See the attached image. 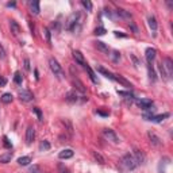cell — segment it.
<instances>
[{
	"instance_id": "42",
	"label": "cell",
	"mask_w": 173,
	"mask_h": 173,
	"mask_svg": "<svg viewBox=\"0 0 173 173\" xmlns=\"http://www.w3.org/2000/svg\"><path fill=\"white\" fill-rule=\"evenodd\" d=\"M30 173H41V169L38 165H33L31 168H30Z\"/></svg>"
},
{
	"instance_id": "33",
	"label": "cell",
	"mask_w": 173,
	"mask_h": 173,
	"mask_svg": "<svg viewBox=\"0 0 173 173\" xmlns=\"http://www.w3.org/2000/svg\"><path fill=\"white\" fill-rule=\"evenodd\" d=\"M158 72L161 73V77H162V80H164V81H168L169 77H168V74H166V72H165L164 66H162V62H161V64H158Z\"/></svg>"
},
{
	"instance_id": "7",
	"label": "cell",
	"mask_w": 173,
	"mask_h": 173,
	"mask_svg": "<svg viewBox=\"0 0 173 173\" xmlns=\"http://www.w3.org/2000/svg\"><path fill=\"white\" fill-rule=\"evenodd\" d=\"M162 66H164L165 72H166V74H168V77H172L173 74V61L170 57H165L164 62H162Z\"/></svg>"
},
{
	"instance_id": "46",
	"label": "cell",
	"mask_w": 173,
	"mask_h": 173,
	"mask_svg": "<svg viewBox=\"0 0 173 173\" xmlns=\"http://www.w3.org/2000/svg\"><path fill=\"white\" fill-rule=\"evenodd\" d=\"M0 57L5 58V50H4V47L1 46V43H0Z\"/></svg>"
},
{
	"instance_id": "15",
	"label": "cell",
	"mask_w": 173,
	"mask_h": 173,
	"mask_svg": "<svg viewBox=\"0 0 173 173\" xmlns=\"http://www.w3.org/2000/svg\"><path fill=\"white\" fill-rule=\"evenodd\" d=\"M73 58H74V61L77 62L78 65H82L84 68H85L86 62H85V60H84V56H82V53L80 51V50H74V51H73Z\"/></svg>"
},
{
	"instance_id": "26",
	"label": "cell",
	"mask_w": 173,
	"mask_h": 173,
	"mask_svg": "<svg viewBox=\"0 0 173 173\" xmlns=\"http://www.w3.org/2000/svg\"><path fill=\"white\" fill-rule=\"evenodd\" d=\"M61 123L64 124V127H65L66 131L69 132L70 135H73V126H72V123H70V120H68V119H61Z\"/></svg>"
},
{
	"instance_id": "34",
	"label": "cell",
	"mask_w": 173,
	"mask_h": 173,
	"mask_svg": "<svg viewBox=\"0 0 173 173\" xmlns=\"http://www.w3.org/2000/svg\"><path fill=\"white\" fill-rule=\"evenodd\" d=\"M43 35H45V38H46V42H47L49 45H51V33H50V30L47 29V27H43Z\"/></svg>"
},
{
	"instance_id": "20",
	"label": "cell",
	"mask_w": 173,
	"mask_h": 173,
	"mask_svg": "<svg viewBox=\"0 0 173 173\" xmlns=\"http://www.w3.org/2000/svg\"><path fill=\"white\" fill-rule=\"evenodd\" d=\"M12 160V153L11 152H5L3 154H0V164H8Z\"/></svg>"
},
{
	"instance_id": "47",
	"label": "cell",
	"mask_w": 173,
	"mask_h": 173,
	"mask_svg": "<svg viewBox=\"0 0 173 173\" xmlns=\"http://www.w3.org/2000/svg\"><path fill=\"white\" fill-rule=\"evenodd\" d=\"M128 26H130V29L132 30V31H134V33H138V29H137V26L134 25V23H132V22H130V23H128Z\"/></svg>"
},
{
	"instance_id": "1",
	"label": "cell",
	"mask_w": 173,
	"mask_h": 173,
	"mask_svg": "<svg viewBox=\"0 0 173 173\" xmlns=\"http://www.w3.org/2000/svg\"><path fill=\"white\" fill-rule=\"evenodd\" d=\"M119 166L122 168L123 172H128V170H134V169L138 166V164H137L135 158L132 157V154L127 153V154H124V156L120 158Z\"/></svg>"
},
{
	"instance_id": "9",
	"label": "cell",
	"mask_w": 173,
	"mask_h": 173,
	"mask_svg": "<svg viewBox=\"0 0 173 173\" xmlns=\"http://www.w3.org/2000/svg\"><path fill=\"white\" fill-rule=\"evenodd\" d=\"M145 56H146V61H148L149 65H152L153 61L156 60V56H157V50L154 47H148L146 51H145Z\"/></svg>"
},
{
	"instance_id": "52",
	"label": "cell",
	"mask_w": 173,
	"mask_h": 173,
	"mask_svg": "<svg viewBox=\"0 0 173 173\" xmlns=\"http://www.w3.org/2000/svg\"><path fill=\"white\" fill-rule=\"evenodd\" d=\"M64 173H68V172H66V170H65V172H64Z\"/></svg>"
},
{
	"instance_id": "12",
	"label": "cell",
	"mask_w": 173,
	"mask_h": 173,
	"mask_svg": "<svg viewBox=\"0 0 173 173\" xmlns=\"http://www.w3.org/2000/svg\"><path fill=\"white\" fill-rule=\"evenodd\" d=\"M115 12H116L118 19H126V21H130V19L132 18L131 12H130V11H126V10H123V8H116Z\"/></svg>"
},
{
	"instance_id": "38",
	"label": "cell",
	"mask_w": 173,
	"mask_h": 173,
	"mask_svg": "<svg viewBox=\"0 0 173 173\" xmlns=\"http://www.w3.org/2000/svg\"><path fill=\"white\" fill-rule=\"evenodd\" d=\"M106 33H107V30L104 29L103 26H99V27H96L95 31H93V34H95V35H104Z\"/></svg>"
},
{
	"instance_id": "36",
	"label": "cell",
	"mask_w": 173,
	"mask_h": 173,
	"mask_svg": "<svg viewBox=\"0 0 173 173\" xmlns=\"http://www.w3.org/2000/svg\"><path fill=\"white\" fill-rule=\"evenodd\" d=\"M81 4H82V7L88 11V12H91V11H92V7H93V5H92L91 1H88V0H81Z\"/></svg>"
},
{
	"instance_id": "30",
	"label": "cell",
	"mask_w": 173,
	"mask_h": 173,
	"mask_svg": "<svg viewBox=\"0 0 173 173\" xmlns=\"http://www.w3.org/2000/svg\"><path fill=\"white\" fill-rule=\"evenodd\" d=\"M31 162V157L29 156H23V157H19L18 158V164L22 165V166H26V165H29Z\"/></svg>"
},
{
	"instance_id": "39",
	"label": "cell",
	"mask_w": 173,
	"mask_h": 173,
	"mask_svg": "<svg viewBox=\"0 0 173 173\" xmlns=\"http://www.w3.org/2000/svg\"><path fill=\"white\" fill-rule=\"evenodd\" d=\"M130 58H131V61H132V64H134V66H135V68H138V66L141 65V61L135 57V54L131 53V54H130Z\"/></svg>"
},
{
	"instance_id": "17",
	"label": "cell",
	"mask_w": 173,
	"mask_h": 173,
	"mask_svg": "<svg viewBox=\"0 0 173 173\" xmlns=\"http://www.w3.org/2000/svg\"><path fill=\"white\" fill-rule=\"evenodd\" d=\"M34 138H35V130H34L33 126H29L26 130V142L30 145L34 141Z\"/></svg>"
},
{
	"instance_id": "19",
	"label": "cell",
	"mask_w": 173,
	"mask_h": 173,
	"mask_svg": "<svg viewBox=\"0 0 173 173\" xmlns=\"http://www.w3.org/2000/svg\"><path fill=\"white\" fill-rule=\"evenodd\" d=\"M95 47L99 51H102L103 54H108L110 53V49H108V46L104 43V42H102V41H96L95 42Z\"/></svg>"
},
{
	"instance_id": "27",
	"label": "cell",
	"mask_w": 173,
	"mask_h": 173,
	"mask_svg": "<svg viewBox=\"0 0 173 173\" xmlns=\"http://www.w3.org/2000/svg\"><path fill=\"white\" fill-rule=\"evenodd\" d=\"M118 95H120V96H123L126 100H134V93L132 92H130V91H118Z\"/></svg>"
},
{
	"instance_id": "31",
	"label": "cell",
	"mask_w": 173,
	"mask_h": 173,
	"mask_svg": "<svg viewBox=\"0 0 173 173\" xmlns=\"http://www.w3.org/2000/svg\"><path fill=\"white\" fill-rule=\"evenodd\" d=\"M110 57H111V61L114 62V64H118V62L120 61V53L118 50H112L111 54H110Z\"/></svg>"
},
{
	"instance_id": "2",
	"label": "cell",
	"mask_w": 173,
	"mask_h": 173,
	"mask_svg": "<svg viewBox=\"0 0 173 173\" xmlns=\"http://www.w3.org/2000/svg\"><path fill=\"white\" fill-rule=\"evenodd\" d=\"M80 22V12H73L65 22V30L68 31H76V25Z\"/></svg>"
},
{
	"instance_id": "25",
	"label": "cell",
	"mask_w": 173,
	"mask_h": 173,
	"mask_svg": "<svg viewBox=\"0 0 173 173\" xmlns=\"http://www.w3.org/2000/svg\"><path fill=\"white\" fill-rule=\"evenodd\" d=\"M85 69H86V72H88V74H89V78L92 80V82H93V84H99V80H97V77H96L95 72L92 70L91 66H88V64L85 65Z\"/></svg>"
},
{
	"instance_id": "50",
	"label": "cell",
	"mask_w": 173,
	"mask_h": 173,
	"mask_svg": "<svg viewBox=\"0 0 173 173\" xmlns=\"http://www.w3.org/2000/svg\"><path fill=\"white\" fill-rule=\"evenodd\" d=\"M29 26H30V29H31V31H33V34H34V30H35V27H34V23H33V22H29Z\"/></svg>"
},
{
	"instance_id": "22",
	"label": "cell",
	"mask_w": 173,
	"mask_h": 173,
	"mask_svg": "<svg viewBox=\"0 0 173 173\" xmlns=\"http://www.w3.org/2000/svg\"><path fill=\"white\" fill-rule=\"evenodd\" d=\"M29 5H30V11H31V14H34V15H38V14H39L41 7H39V3H38V1H30Z\"/></svg>"
},
{
	"instance_id": "24",
	"label": "cell",
	"mask_w": 173,
	"mask_h": 173,
	"mask_svg": "<svg viewBox=\"0 0 173 173\" xmlns=\"http://www.w3.org/2000/svg\"><path fill=\"white\" fill-rule=\"evenodd\" d=\"M10 27H11V33H14L15 35H18L19 33H22V27L18 25L15 21H10Z\"/></svg>"
},
{
	"instance_id": "21",
	"label": "cell",
	"mask_w": 173,
	"mask_h": 173,
	"mask_svg": "<svg viewBox=\"0 0 173 173\" xmlns=\"http://www.w3.org/2000/svg\"><path fill=\"white\" fill-rule=\"evenodd\" d=\"M65 100L68 102V103H77V102H78V96H77V93H76V92L70 91V92H68V93H66Z\"/></svg>"
},
{
	"instance_id": "45",
	"label": "cell",
	"mask_w": 173,
	"mask_h": 173,
	"mask_svg": "<svg viewBox=\"0 0 173 173\" xmlns=\"http://www.w3.org/2000/svg\"><path fill=\"white\" fill-rule=\"evenodd\" d=\"M97 114H99V115H102V116H108L110 115V111H102V110H97Z\"/></svg>"
},
{
	"instance_id": "40",
	"label": "cell",
	"mask_w": 173,
	"mask_h": 173,
	"mask_svg": "<svg viewBox=\"0 0 173 173\" xmlns=\"http://www.w3.org/2000/svg\"><path fill=\"white\" fill-rule=\"evenodd\" d=\"M39 149H41V150H49V149H50V143L47 142V141H42L41 145H39Z\"/></svg>"
},
{
	"instance_id": "41",
	"label": "cell",
	"mask_w": 173,
	"mask_h": 173,
	"mask_svg": "<svg viewBox=\"0 0 173 173\" xmlns=\"http://www.w3.org/2000/svg\"><path fill=\"white\" fill-rule=\"evenodd\" d=\"M3 143H4V146L7 149H12V143L10 142V139H8V137H3Z\"/></svg>"
},
{
	"instance_id": "4",
	"label": "cell",
	"mask_w": 173,
	"mask_h": 173,
	"mask_svg": "<svg viewBox=\"0 0 173 173\" xmlns=\"http://www.w3.org/2000/svg\"><path fill=\"white\" fill-rule=\"evenodd\" d=\"M103 137L107 141H110V142H112V143H115V145L120 142L119 137L116 135V132L112 128H103Z\"/></svg>"
},
{
	"instance_id": "43",
	"label": "cell",
	"mask_w": 173,
	"mask_h": 173,
	"mask_svg": "<svg viewBox=\"0 0 173 173\" xmlns=\"http://www.w3.org/2000/svg\"><path fill=\"white\" fill-rule=\"evenodd\" d=\"M25 69H26V72H30V60L29 58H25Z\"/></svg>"
},
{
	"instance_id": "18",
	"label": "cell",
	"mask_w": 173,
	"mask_h": 173,
	"mask_svg": "<svg viewBox=\"0 0 173 173\" xmlns=\"http://www.w3.org/2000/svg\"><path fill=\"white\" fill-rule=\"evenodd\" d=\"M72 82H73L74 88L77 89V91H80L81 93H85V86H84V84H82L81 81H80V78H77L76 76H73V78H72Z\"/></svg>"
},
{
	"instance_id": "10",
	"label": "cell",
	"mask_w": 173,
	"mask_h": 173,
	"mask_svg": "<svg viewBox=\"0 0 173 173\" xmlns=\"http://www.w3.org/2000/svg\"><path fill=\"white\" fill-rule=\"evenodd\" d=\"M19 99L22 100V102H31V100L34 99V95H33V92H30L27 91V89H21L19 91Z\"/></svg>"
},
{
	"instance_id": "32",
	"label": "cell",
	"mask_w": 173,
	"mask_h": 173,
	"mask_svg": "<svg viewBox=\"0 0 173 173\" xmlns=\"http://www.w3.org/2000/svg\"><path fill=\"white\" fill-rule=\"evenodd\" d=\"M148 72H149V78H150V81L156 82L157 81V74H156V72H154L152 65H148Z\"/></svg>"
},
{
	"instance_id": "51",
	"label": "cell",
	"mask_w": 173,
	"mask_h": 173,
	"mask_svg": "<svg viewBox=\"0 0 173 173\" xmlns=\"http://www.w3.org/2000/svg\"><path fill=\"white\" fill-rule=\"evenodd\" d=\"M34 74H35V78H37V80H39V73H38V69L34 70Z\"/></svg>"
},
{
	"instance_id": "49",
	"label": "cell",
	"mask_w": 173,
	"mask_h": 173,
	"mask_svg": "<svg viewBox=\"0 0 173 173\" xmlns=\"http://www.w3.org/2000/svg\"><path fill=\"white\" fill-rule=\"evenodd\" d=\"M7 7H12V8H15V7H16V3H15V1H11V3H7Z\"/></svg>"
},
{
	"instance_id": "37",
	"label": "cell",
	"mask_w": 173,
	"mask_h": 173,
	"mask_svg": "<svg viewBox=\"0 0 173 173\" xmlns=\"http://www.w3.org/2000/svg\"><path fill=\"white\" fill-rule=\"evenodd\" d=\"M14 81L16 82L18 85H21L22 81H23V77H22L21 72H15V74H14Z\"/></svg>"
},
{
	"instance_id": "8",
	"label": "cell",
	"mask_w": 173,
	"mask_h": 173,
	"mask_svg": "<svg viewBox=\"0 0 173 173\" xmlns=\"http://www.w3.org/2000/svg\"><path fill=\"white\" fill-rule=\"evenodd\" d=\"M148 138H149V141H150V143H152L153 146H156V148H158V146L162 145V141H161V138L157 135L156 132L148 131Z\"/></svg>"
},
{
	"instance_id": "11",
	"label": "cell",
	"mask_w": 173,
	"mask_h": 173,
	"mask_svg": "<svg viewBox=\"0 0 173 173\" xmlns=\"http://www.w3.org/2000/svg\"><path fill=\"white\" fill-rule=\"evenodd\" d=\"M148 25L149 27H150V31H152L153 37H156L157 35V29H158V25H157V19L153 15H150V16L148 18Z\"/></svg>"
},
{
	"instance_id": "13",
	"label": "cell",
	"mask_w": 173,
	"mask_h": 173,
	"mask_svg": "<svg viewBox=\"0 0 173 173\" xmlns=\"http://www.w3.org/2000/svg\"><path fill=\"white\" fill-rule=\"evenodd\" d=\"M132 157L135 158V161H137V164H138V165L145 164V161H146V157H145L143 152H142V150H138V149H134Z\"/></svg>"
},
{
	"instance_id": "5",
	"label": "cell",
	"mask_w": 173,
	"mask_h": 173,
	"mask_svg": "<svg viewBox=\"0 0 173 173\" xmlns=\"http://www.w3.org/2000/svg\"><path fill=\"white\" fill-rule=\"evenodd\" d=\"M137 106L141 110H143V111H154V104H153V100H150V99L137 100Z\"/></svg>"
},
{
	"instance_id": "14",
	"label": "cell",
	"mask_w": 173,
	"mask_h": 173,
	"mask_svg": "<svg viewBox=\"0 0 173 173\" xmlns=\"http://www.w3.org/2000/svg\"><path fill=\"white\" fill-rule=\"evenodd\" d=\"M114 81H118L119 84H122L123 86H126L127 89H131L132 88V84L128 80H126V78L123 77V76H120V74H114Z\"/></svg>"
},
{
	"instance_id": "23",
	"label": "cell",
	"mask_w": 173,
	"mask_h": 173,
	"mask_svg": "<svg viewBox=\"0 0 173 173\" xmlns=\"http://www.w3.org/2000/svg\"><path fill=\"white\" fill-rule=\"evenodd\" d=\"M97 72L103 74L104 77H107V78H110V80H112V81H114V73H111V72H110V70H107L106 68H103V66H97Z\"/></svg>"
},
{
	"instance_id": "48",
	"label": "cell",
	"mask_w": 173,
	"mask_h": 173,
	"mask_svg": "<svg viewBox=\"0 0 173 173\" xmlns=\"http://www.w3.org/2000/svg\"><path fill=\"white\" fill-rule=\"evenodd\" d=\"M5 85H7V78L0 77V86H5Z\"/></svg>"
},
{
	"instance_id": "44",
	"label": "cell",
	"mask_w": 173,
	"mask_h": 173,
	"mask_svg": "<svg viewBox=\"0 0 173 173\" xmlns=\"http://www.w3.org/2000/svg\"><path fill=\"white\" fill-rule=\"evenodd\" d=\"M114 34H115V37H122V38L127 37V34H123L122 31H114Z\"/></svg>"
},
{
	"instance_id": "28",
	"label": "cell",
	"mask_w": 173,
	"mask_h": 173,
	"mask_svg": "<svg viewBox=\"0 0 173 173\" xmlns=\"http://www.w3.org/2000/svg\"><path fill=\"white\" fill-rule=\"evenodd\" d=\"M92 156H93V158H95V161H97L99 164H106V160H104V157L100 154L99 152H96V150H92Z\"/></svg>"
},
{
	"instance_id": "16",
	"label": "cell",
	"mask_w": 173,
	"mask_h": 173,
	"mask_svg": "<svg viewBox=\"0 0 173 173\" xmlns=\"http://www.w3.org/2000/svg\"><path fill=\"white\" fill-rule=\"evenodd\" d=\"M74 154V152L72 149H64L61 152L58 153V158L60 160H68V158H72Z\"/></svg>"
},
{
	"instance_id": "35",
	"label": "cell",
	"mask_w": 173,
	"mask_h": 173,
	"mask_svg": "<svg viewBox=\"0 0 173 173\" xmlns=\"http://www.w3.org/2000/svg\"><path fill=\"white\" fill-rule=\"evenodd\" d=\"M33 112L37 115V118H38L39 122L43 120V114H42V111H41V108H39V107H33Z\"/></svg>"
},
{
	"instance_id": "6",
	"label": "cell",
	"mask_w": 173,
	"mask_h": 173,
	"mask_svg": "<svg viewBox=\"0 0 173 173\" xmlns=\"http://www.w3.org/2000/svg\"><path fill=\"white\" fill-rule=\"evenodd\" d=\"M169 116H170V114H169V112H165V114H161V115L145 114V115H143V119L150 120V122H156V123H160V122H162V120L166 119V118H169Z\"/></svg>"
},
{
	"instance_id": "3",
	"label": "cell",
	"mask_w": 173,
	"mask_h": 173,
	"mask_svg": "<svg viewBox=\"0 0 173 173\" xmlns=\"http://www.w3.org/2000/svg\"><path fill=\"white\" fill-rule=\"evenodd\" d=\"M49 66H50V70L53 72V74L57 78H61L62 76H64V70H62L61 65L58 64V61L56 60V58H50L49 60Z\"/></svg>"
},
{
	"instance_id": "29",
	"label": "cell",
	"mask_w": 173,
	"mask_h": 173,
	"mask_svg": "<svg viewBox=\"0 0 173 173\" xmlns=\"http://www.w3.org/2000/svg\"><path fill=\"white\" fill-rule=\"evenodd\" d=\"M12 99H14V96L11 95V93H3L1 95V97H0V100H1V103H4V104H10L11 102H12Z\"/></svg>"
}]
</instances>
